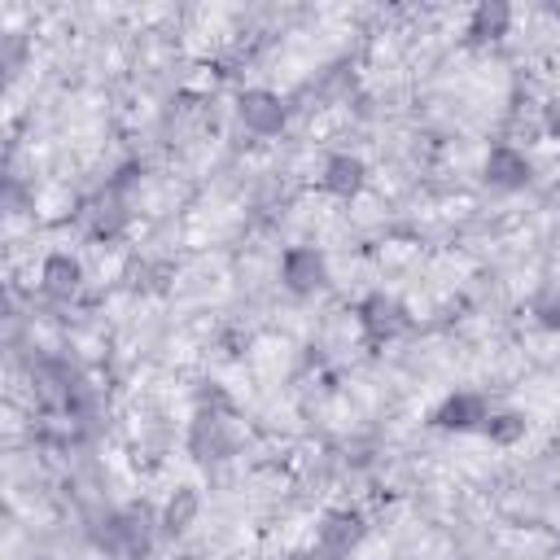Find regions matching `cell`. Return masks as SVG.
<instances>
[{
	"label": "cell",
	"instance_id": "1",
	"mask_svg": "<svg viewBox=\"0 0 560 560\" xmlns=\"http://www.w3.org/2000/svg\"><path fill=\"white\" fill-rule=\"evenodd\" d=\"M158 529H162V521L149 508H136V503L131 508H114L96 525V547H105L118 560H144L153 551V542H158Z\"/></svg>",
	"mask_w": 560,
	"mask_h": 560
},
{
	"label": "cell",
	"instance_id": "2",
	"mask_svg": "<svg viewBox=\"0 0 560 560\" xmlns=\"http://www.w3.org/2000/svg\"><path fill=\"white\" fill-rule=\"evenodd\" d=\"M184 446L201 464H223V459H232L241 451V429L228 416V407H197V416L188 420Z\"/></svg>",
	"mask_w": 560,
	"mask_h": 560
},
{
	"label": "cell",
	"instance_id": "3",
	"mask_svg": "<svg viewBox=\"0 0 560 560\" xmlns=\"http://www.w3.org/2000/svg\"><path fill=\"white\" fill-rule=\"evenodd\" d=\"M368 534V521L359 508H332L319 529H315V547H311V560H346Z\"/></svg>",
	"mask_w": 560,
	"mask_h": 560
},
{
	"label": "cell",
	"instance_id": "4",
	"mask_svg": "<svg viewBox=\"0 0 560 560\" xmlns=\"http://www.w3.org/2000/svg\"><path fill=\"white\" fill-rule=\"evenodd\" d=\"M354 315H359V328H363V337H368L372 346H385V341H394V337H402V332L411 328L407 306H402L394 293H385V289L368 293Z\"/></svg>",
	"mask_w": 560,
	"mask_h": 560
},
{
	"label": "cell",
	"instance_id": "5",
	"mask_svg": "<svg viewBox=\"0 0 560 560\" xmlns=\"http://www.w3.org/2000/svg\"><path fill=\"white\" fill-rule=\"evenodd\" d=\"M280 284L289 293H298V298L324 289L328 284V258H324V249H315V245H289L280 254Z\"/></svg>",
	"mask_w": 560,
	"mask_h": 560
},
{
	"label": "cell",
	"instance_id": "6",
	"mask_svg": "<svg viewBox=\"0 0 560 560\" xmlns=\"http://www.w3.org/2000/svg\"><path fill=\"white\" fill-rule=\"evenodd\" d=\"M236 118H241V127L254 131V136H280L289 109H284V101H280L271 88H245V92L236 96Z\"/></svg>",
	"mask_w": 560,
	"mask_h": 560
},
{
	"label": "cell",
	"instance_id": "7",
	"mask_svg": "<svg viewBox=\"0 0 560 560\" xmlns=\"http://www.w3.org/2000/svg\"><path fill=\"white\" fill-rule=\"evenodd\" d=\"M486 420H490V402H486V394H477V389H455V394H446V398L433 407V424L446 429V433H472V429H481Z\"/></svg>",
	"mask_w": 560,
	"mask_h": 560
},
{
	"label": "cell",
	"instance_id": "8",
	"mask_svg": "<svg viewBox=\"0 0 560 560\" xmlns=\"http://www.w3.org/2000/svg\"><path fill=\"white\" fill-rule=\"evenodd\" d=\"M83 219H88V232H92V236H101V241L122 236V232H127V223H131V210H127L122 188H118V184H105V188L88 201Z\"/></svg>",
	"mask_w": 560,
	"mask_h": 560
},
{
	"label": "cell",
	"instance_id": "9",
	"mask_svg": "<svg viewBox=\"0 0 560 560\" xmlns=\"http://www.w3.org/2000/svg\"><path fill=\"white\" fill-rule=\"evenodd\" d=\"M481 175H486V184H490V188L516 192V188H525V184H529L534 166H529V158H525L521 149H512V144H494V149L486 153V162H481Z\"/></svg>",
	"mask_w": 560,
	"mask_h": 560
},
{
	"label": "cell",
	"instance_id": "10",
	"mask_svg": "<svg viewBox=\"0 0 560 560\" xmlns=\"http://www.w3.org/2000/svg\"><path fill=\"white\" fill-rule=\"evenodd\" d=\"M363 184H368L363 158H354V153H328V158H324V166H319V188H324L328 197L350 201V197L363 192Z\"/></svg>",
	"mask_w": 560,
	"mask_h": 560
},
{
	"label": "cell",
	"instance_id": "11",
	"mask_svg": "<svg viewBox=\"0 0 560 560\" xmlns=\"http://www.w3.org/2000/svg\"><path fill=\"white\" fill-rule=\"evenodd\" d=\"M79 284H83V262L74 258V254H48L44 262H39V289L52 298V302H70L74 293H79Z\"/></svg>",
	"mask_w": 560,
	"mask_h": 560
},
{
	"label": "cell",
	"instance_id": "12",
	"mask_svg": "<svg viewBox=\"0 0 560 560\" xmlns=\"http://www.w3.org/2000/svg\"><path fill=\"white\" fill-rule=\"evenodd\" d=\"M512 26V4L503 0H481L472 13H468V35L477 44H490V39H503Z\"/></svg>",
	"mask_w": 560,
	"mask_h": 560
},
{
	"label": "cell",
	"instance_id": "13",
	"mask_svg": "<svg viewBox=\"0 0 560 560\" xmlns=\"http://www.w3.org/2000/svg\"><path fill=\"white\" fill-rule=\"evenodd\" d=\"M197 516H201V494H197L192 486H175V490H171V499H166V503H162V512H158L162 534H184Z\"/></svg>",
	"mask_w": 560,
	"mask_h": 560
},
{
	"label": "cell",
	"instance_id": "14",
	"mask_svg": "<svg viewBox=\"0 0 560 560\" xmlns=\"http://www.w3.org/2000/svg\"><path fill=\"white\" fill-rule=\"evenodd\" d=\"M525 429H529V416H525V411H490V420L481 424V433H486L494 446H512V442H521Z\"/></svg>",
	"mask_w": 560,
	"mask_h": 560
},
{
	"label": "cell",
	"instance_id": "15",
	"mask_svg": "<svg viewBox=\"0 0 560 560\" xmlns=\"http://www.w3.org/2000/svg\"><path fill=\"white\" fill-rule=\"evenodd\" d=\"M529 311L538 315V324H542V328H560V284H556V280H547V284L534 293Z\"/></svg>",
	"mask_w": 560,
	"mask_h": 560
},
{
	"label": "cell",
	"instance_id": "16",
	"mask_svg": "<svg viewBox=\"0 0 560 560\" xmlns=\"http://www.w3.org/2000/svg\"><path fill=\"white\" fill-rule=\"evenodd\" d=\"M547 131H551V136H560V101H551V105H547Z\"/></svg>",
	"mask_w": 560,
	"mask_h": 560
}]
</instances>
